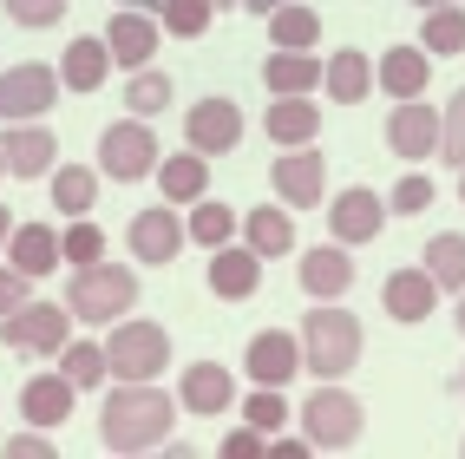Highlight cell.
Instances as JSON below:
<instances>
[{
    "instance_id": "obj_1",
    "label": "cell",
    "mask_w": 465,
    "mask_h": 459,
    "mask_svg": "<svg viewBox=\"0 0 465 459\" xmlns=\"http://www.w3.org/2000/svg\"><path fill=\"white\" fill-rule=\"evenodd\" d=\"M171 426H177V401L158 381H118L99 401V440L112 453H151L171 440Z\"/></svg>"
},
{
    "instance_id": "obj_2",
    "label": "cell",
    "mask_w": 465,
    "mask_h": 459,
    "mask_svg": "<svg viewBox=\"0 0 465 459\" xmlns=\"http://www.w3.org/2000/svg\"><path fill=\"white\" fill-rule=\"evenodd\" d=\"M361 322L341 309V302H322V309H308L302 315V374H315V381H341V374H354L361 367Z\"/></svg>"
},
{
    "instance_id": "obj_3",
    "label": "cell",
    "mask_w": 465,
    "mask_h": 459,
    "mask_svg": "<svg viewBox=\"0 0 465 459\" xmlns=\"http://www.w3.org/2000/svg\"><path fill=\"white\" fill-rule=\"evenodd\" d=\"M66 309L79 315V322H92V328H112L125 309H138V269H125V263H85V269H73V295H66Z\"/></svg>"
},
{
    "instance_id": "obj_4",
    "label": "cell",
    "mask_w": 465,
    "mask_h": 459,
    "mask_svg": "<svg viewBox=\"0 0 465 459\" xmlns=\"http://www.w3.org/2000/svg\"><path fill=\"white\" fill-rule=\"evenodd\" d=\"M105 361H112V381H158L171 367V334L144 315H118L105 334Z\"/></svg>"
},
{
    "instance_id": "obj_5",
    "label": "cell",
    "mask_w": 465,
    "mask_h": 459,
    "mask_svg": "<svg viewBox=\"0 0 465 459\" xmlns=\"http://www.w3.org/2000/svg\"><path fill=\"white\" fill-rule=\"evenodd\" d=\"M295 420H302V434L315 440V453H348L361 440V401L341 381H315V394L295 407Z\"/></svg>"
},
{
    "instance_id": "obj_6",
    "label": "cell",
    "mask_w": 465,
    "mask_h": 459,
    "mask_svg": "<svg viewBox=\"0 0 465 459\" xmlns=\"http://www.w3.org/2000/svg\"><path fill=\"white\" fill-rule=\"evenodd\" d=\"M73 342V309L66 302H20L14 315H0V348L59 361V348Z\"/></svg>"
},
{
    "instance_id": "obj_7",
    "label": "cell",
    "mask_w": 465,
    "mask_h": 459,
    "mask_svg": "<svg viewBox=\"0 0 465 459\" xmlns=\"http://www.w3.org/2000/svg\"><path fill=\"white\" fill-rule=\"evenodd\" d=\"M158 138H151V125L132 112V118H118V125L99 132V177L112 184H144V177H158Z\"/></svg>"
},
{
    "instance_id": "obj_8",
    "label": "cell",
    "mask_w": 465,
    "mask_h": 459,
    "mask_svg": "<svg viewBox=\"0 0 465 459\" xmlns=\"http://www.w3.org/2000/svg\"><path fill=\"white\" fill-rule=\"evenodd\" d=\"M59 66H40V59H20V66L0 73V125H14V118H46L59 105Z\"/></svg>"
},
{
    "instance_id": "obj_9",
    "label": "cell",
    "mask_w": 465,
    "mask_h": 459,
    "mask_svg": "<svg viewBox=\"0 0 465 459\" xmlns=\"http://www.w3.org/2000/svg\"><path fill=\"white\" fill-rule=\"evenodd\" d=\"M269 191L282 197L289 210H315V204H328V158L315 145H289L282 158L269 165Z\"/></svg>"
},
{
    "instance_id": "obj_10",
    "label": "cell",
    "mask_w": 465,
    "mask_h": 459,
    "mask_svg": "<svg viewBox=\"0 0 465 459\" xmlns=\"http://www.w3.org/2000/svg\"><path fill=\"white\" fill-rule=\"evenodd\" d=\"M242 374H250V387H289L302 374V334H289V328L250 334V348H242Z\"/></svg>"
},
{
    "instance_id": "obj_11",
    "label": "cell",
    "mask_w": 465,
    "mask_h": 459,
    "mask_svg": "<svg viewBox=\"0 0 465 459\" xmlns=\"http://www.w3.org/2000/svg\"><path fill=\"white\" fill-rule=\"evenodd\" d=\"M328 210V236L334 243H348V250H361V243H374L381 236V224H387V197L381 191H367V184H348L334 204H322Z\"/></svg>"
},
{
    "instance_id": "obj_12",
    "label": "cell",
    "mask_w": 465,
    "mask_h": 459,
    "mask_svg": "<svg viewBox=\"0 0 465 459\" xmlns=\"http://www.w3.org/2000/svg\"><path fill=\"white\" fill-rule=\"evenodd\" d=\"M183 145L203 151V158H223L242 145V105L236 99H197L183 112Z\"/></svg>"
},
{
    "instance_id": "obj_13",
    "label": "cell",
    "mask_w": 465,
    "mask_h": 459,
    "mask_svg": "<svg viewBox=\"0 0 465 459\" xmlns=\"http://www.w3.org/2000/svg\"><path fill=\"white\" fill-rule=\"evenodd\" d=\"M158 40H164V20L144 14V7H118V14L105 20V46H112V59H118L125 73L151 66V59H158Z\"/></svg>"
},
{
    "instance_id": "obj_14",
    "label": "cell",
    "mask_w": 465,
    "mask_h": 459,
    "mask_svg": "<svg viewBox=\"0 0 465 459\" xmlns=\"http://www.w3.org/2000/svg\"><path fill=\"white\" fill-rule=\"evenodd\" d=\"M0 151H7V177H53L59 165V138L40 125V118H14L7 132H0Z\"/></svg>"
},
{
    "instance_id": "obj_15",
    "label": "cell",
    "mask_w": 465,
    "mask_h": 459,
    "mask_svg": "<svg viewBox=\"0 0 465 459\" xmlns=\"http://www.w3.org/2000/svg\"><path fill=\"white\" fill-rule=\"evenodd\" d=\"M295 275H302V295H315V302H341L354 289V256H348V243H315V250H302V263H295Z\"/></svg>"
},
{
    "instance_id": "obj_16",
    "label": "cell",
    "mask_w": 465,
    "mask_h": 459,
    "mask_svg": "<svg viewBox=\"0 0 465 459\" xmlns=\"http://www.w3.org/2000/svg\"><path fill=\"white\" fill-rule=\"evenodd\" d=\"M177 401H183V414H203L210 420V414H230L242 394H236V374L223 361H191L177 374Z\"/></svg>"
},
{
    "instance_id": "obj_17",
    "label": "cell",
    "mask_w": 465,
    "mask_h": 459,
    "mask_svg": "<svg viewBox=\"0 0 465 459\" xmlns=\"http://www.w3.org/2000/svg\"><path fill=\"white\" fill-rule=\"evenodd\" d=\"M183 243H191V230H183L177 204H144L132 217V256L138 263H177Z\"/></svg>"
},
{
    "instance_id": "obj_18",
    "label": "cell",
    "mask_w": 465,
    "mask_h": 459,
    "mask_svg": "<svg viewBox=\"0 0 465 459\" xmlns=\"http://www.w3.org/2000/svg\"><path fill=\"white\" fill-rule=\"evenodd\" d=\"M387 151L393 158H432L440 151V112L426 99H400L387 112Z\"/></svg>"
},
{
    "instance_id": "obj_19",
    "label": "cell",
    "mask_w": 465,
    "mask_h": 459,
    "mask_svg": "<svg viewBox=\"0 0 465 459\" xmlns=\"http://www.w3.org/2000/svg\"><path fill=\"white\" fill-rule=\"evenodd\" d=\"M203 283H210V295H223V302H250L262 289V256L250 250V243H223V250H210Z\"/></svg>"
},
{
    "instance_id": "obj_20",
    "label": "cell",
    "mask_w": 465,
    "mask_h": 459,
    "mask_svg": "<svg viewBox=\"0 0 465 459\" xmlns=\"http://www.w3.org/2000/svg\"><path fill=\"white\" fill-rule=\"evenodd\" d=\"M381 309L393 315V322H426L432 309H440V283H432V269L420 263V269H393L387 283H381Z\"/></svg>"
},
{
    "instance_id": "obj_21",
    "label": "cell",
    "mask_w": 465,
    "mask_h": 459,
    "mask_svg": "<svg viewBox=\"0 0 465 459\" xmlns=\"http://www.w3.org/2000/svg\"><path fill=\"white\" fill-rule=\"evenodd\" d=\"M374 85H387V99H426L432 85V53L426 46H387L374 59Z\"/></svg>"
},
{
    "instance_id": "obj_22",
    "label": "cell",
    "mask_w": 465,
    "mask_h": 459,
    "mask_svg": "<svg viewBox=\"0 0 465 459\" xmlns=\"http://www.w3.org/2000/svg\"><path fill=\"white\" fill-rule=\"evenodd\" d=\"M262 132H269L275 151H289V145H315V138H322V105L308 99V92H295V99H269Z\"/></svg>"
},
{
    "instance_id": "obj_23",
    "label": "cell",
    "mask_w": 465,
    "mask_h": 459,
    "mask_svg": "<svg viewBox=\"0 0 465 459\" xmlns=\"http://www.w3.org/2000/svg\"><path fill=\"white\" fill-rule=\"evenodd\" d=\"M322 73H328V59H315V53H295V46H275V53L262 59V85H269V99L322 92Z\"/></svg>"
},
{
    "instance_id": "obj_24",
    "label": "cell",
    "mask_w": 465,
    "mask_h": 459,
    "mask_svg": "<svg viewBox=\"0 0 465 459\" xmlns=\"http://www.w3.org/2000/svg\"><path fill=\"white\" fill-rule=\"evenodd\" d=\"M112 46H105V34H79L66 53H59V79H66V92H99L105 79H112Z\"/></svg>"
},
{
    "instance_id": "obj_25",
    "label": "cell",
    "mask_w": 465,
    "mask_h": 459,
    "mask_svg": "<svg viewBox=\"0 0 465 459\" xmlns=\"http://www.w3.org/2000/svg\"><path fill=\"white\" fill-rule=\"evenodd\" d=\"M242 243L269 263V256H295V210L275 197V204H256L250 217H242Z\"/></svg>"
},
{
    "instance_id": "obj_26",
    "label": "cell",
    "mask_w": 465,
    "mask_h": 459,
    "mask_svg": "<svg viewBox=\"0 0 465 459\" xmlns=\"http://www.w3.org/2000/svg\"><path fill=\"white\" fill-rule=\"evenodd\" d=\"M73 401H79V387L66 374H34L20 387V414L34 420V426H66L73 420Z\"/></svg>"
},
{
    "instance_id": "obj_27",
    "label": "cell",
    "mask_w": 465,
    "mask_h": 459,
    "mask_svg": "<svg viewBox=\"0 0 465 459\" xmlns=\"http://www.w3.org/2000/svg\"><path fill=\"white\" fill-rule=\"evenodd\" d=\"M7 263L26 269L34 283H40V275H53L59 263H66V256H59V230H53V224H14V236H7Z\"/></svg>"
},
{
    "instance_id": "obj_28",
    "label": "cell",
    "mask_w": 465,
    "mask_h": 459,
    "mask_svg": "<svg viewBox=\"0 0 465 459\" xmlns=\"http://www.w3.org/2000/svg\"><path fill=\"white\" fill-rule=\"evenodd\" d=\"M158 191H164V204L210 197V158L203 151H171V158H158Z\"/></svg>"
},
{
    "instance_id": "obj_29",
    "label": "cell",
    "mask_w": 465,
    "mask_h": 459,
    "mask_svg": "<svg viewBox=\"0 0 465 459\" xmlns=\"http://www.w3.org/2000/svg\"><path fill=\"white\" fill-rule=\"evenodd\" d=\"M322 92H334V105H361L367 92H374V59L361 46H341L328 59V73H322Z\"/></svg>"
},
{
    "instance_id": "obj_30",
    "label": "cell",
    "mask_w": 465,
    "mask_h": 459,
    "mask_svg": "<svg viewBox=\"0 0 465 459\" xmlns=\"http://www.w3.org/2000/svg\"><path fill=\"white\" fill-rule=\"evenodd\" d=\"M99 204V165H53V210L59 217H92Z\"/></svg>"
},
{
    "instance_id": "obj_31",
    "label": "cell",
    "mask_w": 465,
    "mask_h": 459,
    "mask_svg": "<svg viewBox=\"0 0 465 459\" xmlns=\"http://www.w3.org/2000/svg\"><path fill=\"white\" fill-rule=\"evenodd\" d=\"M269 46H295V53H315L322 46V14L302 7V0H289V7L269 14Z\"/></svg>"
},
{
    "instance_id": "obj_32",
    "label": "cell",
    "mask_w": 465,
    "mask_h": 459,
    "mask_svg": "<svg viewBox=\"0 0 465 459\" xmlns=\"http://www.w3.org/2000/svg\"><path fill=\"white\" fill-rule=\"evenodd\" d=\"M426 269H432V283H440L446 295L465 289V230H440V236H426Z\"/></svg>"
},
{
    "instance_id": "obj_33",
    "label": "cell",
    "mask_w": 465,
    "mask_h": 459,
    "mask_svg": "<svg viewBox=\"0 0 465 459\" xmlns=\"http://www.w3.org/2000/svg\"><path fill=\"white\" fill-rule=\"evenodd\" d=\"M59 374H66L79 394H85V387H105V381H112L105 342H66V348H59Z\"/></svg>"
},
{
    "instance_id": "obj_34",
    "label": "cell",
    "mask_w": 465,
    "mask_h": 459,
    "mask_svg": "<svg viewBox=\"0 0 465 459\" xmlns=\"http://www.w3.org/2000/svg\"><path fill=\"white\" fill-rule=\"evenodd\" d=\"M183 230H191V243H203V250H223V243L236 236V210L197 197V204H191V217H183Z\"/></svg>"
},
{
    "instance_id": "obj_35",
    "label": "cell",
    "mask_w": 465,
    "mask_h": 459,
    "mask_svg": "<svg viewBox=\"0 0 465 459\" xmlns=\"http://www.w3.org/2000/svg\"><path fill=\"white\" fill-rule=\"evenodd\" d=\"M171 99H177V85H171L158 66H138V73L125 79V105H132L138 118H158V112H171Z\"/></svg>"
},
{
    "instance_id": "obj_36",
    "label": "cell",
    "mask_w": 465,
    "mask_h": 459,
    "mask_svg": "<svg viewBox=\"0 0 465 459\" xmlns=\"http://www.w3.org/2000/svg\"><path fill=\"white\" fill-rule=\"evenodd\" d=\"M420 46L426 53H465V7L452 0V7H426V26H420Z\"/></svg>"
},
{
    "instance_id": "obj_37",
    "label": "cell",
    "mask_w": 465,
    "mask_h": 459,
    "mask_svg": "<svg viewBox=\"0 0 465 459\" xmlns=\"http://www.w3.org/2000/svg\"><path fill=\"white\" fill-rule=\"evenodd\" d=\"M236 407H242L250 426H262V434L275 440V434H282V420H289V387H250Z\"/></svg>"
},
{
    "instance_id": "obj_38",
    "label": "cell",
    "mask_w": 465,
    "mask_h": 459,
    "mask_svg": "<svg viewBox=\"0 0 465 459\" xmlns=\"http://www.w3.org/2000/svg\"><path fill=\"white\" fill-rule=\"evenodd\" d=\"M59 256H66L73 269L99 263V256H105V230L92 224V217H66V230H59Z\"/></svg>"
},
{
    "instance_id": "obj_39",
    "label": "cell",
    "mask_w": 465,
    "mask_h": 459,
    "mask_svg": "<svg viewBox=\"0 0 465 459\" xmlns=\"http://www.w3.org/2000/svg\"><path fill=\"white\" fill-rule=\"evenodd\" d=\"M158 20H164V34H177V40H197V34H210L216 0H164V7H158Z\"/></svg>"
},
{
    "instance_id": "obj_40",
    "label": "cell",
    "mask_w": 465,
    "mask_h": 459,
    "mask_svg": "<svg viewBox=\"0 0 465 459\" xmlns=\"http://www.w3.org/2000/svg\"><path fill=\"white\" fill-rule=\"evenodd\" d=\"M440 158L452 165V171H465V85L446 99V112H440Z\"/></svg>"
},
{
    "instance_id": "obj_41",
    "label": "cell",
    "mask_w": 465,
    "mask_h": 459,
    "mask_svg": "<svg viewBox=\"0 0 465 459\" xmlns=\"http://www.w3.org/2000/svg\"><path fill=\"white\" fill-rule=\"evenodd\" d=\"M0 7H7V20H14V26L40 34V26H59V20H66L73 0H0Z\"/></svg>"
},
{
    "instance_id": "obj_42",
    "label": "cell",
    "mask_w": 465,
    "mask_h": 459,
    "mask_svg": "<svg viewBox=\"0 0 465 459\" xmlns=\"http://www.w3.org/2000/svg\"><path fill=\"white\" fill-rule=\"evenodd\" d=\"M432 197H440V184L413 171V177H400L393 191H387V210H393V217H420V210H426Z\"/></svg>"
},
{
    "instance_id": "obj_43",
    "label": "cell",
    "mask_w": 465,
    "mask_h": 459,
    "mask_svg": "<svg viewBox=\"0 0 465 459\" xmlns=\"http://www.w3.org/2000/svg\"><path fill=\"white\" fill-rule=\"evenodd\" d=\"M7 459H53V426L26 420L20 434H7Z\"/></svg>"
},
{
    "instance_id": "obj_44",
    "label": "cell",
    "mask_w": 465,
    "mask_h": 459,
    "mask_svg": "<svg viewBox=\"0 0 465 459\" xmlns=\"http://www.w3.org/2000/svg\"><path fill=\"white\" fill-rule=\"evenodd\" d=\"M20 302H34V275L7 263V269H0V315H14Z\"/></svg>"
},
{
    "instance_id": "obj_45",
    "label": "cell",
    "mask_w": 465,
    "mask_h": 459,
    "mask_svg": "<svg viewBox=\"0 0 465 459\" xmlns=\"http://www.w3.org/2000/svg\"><path fill=\"white\" fill-rule=\"evenodd\" d=\"M223 453H230V459H262V453H269V434H262V426H250V420H242V426H230Z\"/></svg>"
},
{
    "instance_id": "obj_46",
    "label": "cell",
    "mask_w": 465,
    "mask_h": 459,
    "mask_svg": "<svg viewBox=\"0 0 465 459\" xmlns=\"http://www.w3.org/2000/svg\"><path fill=\"white\" fill-rule=\"evenodd\" d=\"M269 453H275V459H308V453H315V440H308V434H295V440H289V434H275Z\"/></svg>"
},
{
    "instance_id": "obj_47",
    "label": "cell",
    "mask_w": 465,
    "mask_h": 459,
    "mask_svg": "<svg viewBox=\"0 0 465 459\" xmlns=\"http://www.w3.org/2000/svg\"><path fill=\"white\" fill-rule=\"evenodd\" d=\"M7 236H14V210L0 204V256H7Z\"/></svg>"
},
{
    "instance_id": "obj_48",
    "label": "cell",
    "mask_w": 465,
    "mask_h": 459,
    "mask_svg": "<svg viewBox=\"0 0 465 459\" xmlns=\"http://www.w3.org/2000/svg\"><path fill=\"white\" fill-rule=\"evenodd\" d=\"M242 7H250V14H262V20H269L275 7H289V0H242Z\"/></svg>"
},
{
    "instance_id": "obj_49",
    "label": "cell",
    "mask_w": 465,
    "mask_h": 459,
    "mask_svg": "<svg viewBox=\"0 0 465 459\" xmlns=\"http://www.w3.org/2000/svg\"><path fill=\"white\" fill-rule=\"evenodd\" d=\"M118 7H144V14H158V7H164V0H118Z\"/></svg>"
},
{
    "instance_id": "obj_50",
    "label": "cell",
    "mask_w": 465,
    "mask_h": 459,
    "mask_svg": "<svg viewBox=\"0 0 465 459\" xmlns=\"http://www.w3.org/2000/svg\"><path fill=\"white\" fill-rule=\"evenodd\" d=\"M452 322H459V334H465V289H459V309H452Z\"/></svg>"
},
{
    "instance_id": "obj_51",
    "label": "cell",
    "mask_w": 465,
    "mask_h": 459,
    "mask_svg": "<svg viewBox=\"0 0 465 459\" xmlns=\"http://www.w3.org/2000/svg\"><path fill=\"white\" fill-rule=\"evenodd\" d=\"M413 7H452V0H413Z\"/></svg>"
},
{
    "instance_id": "obj_52",
    "label": "cell",
    "mask_w": 465,
    "mask_h": 459,
    "mask_svg": "<svg viewBox=\"0 0 465 459\" xmlns=\"http://www.w3.org/2000/svg\"><path fill=\"white\" fill-rule=\"evenodd\" d=\"M459 204H465V171H459Z\"/></svg>"
},
{
    "instance_id": "obj_53",
    "label": "cell",
    "mask_w": 465,
    "mask_h": 459,
    "mask_svg": "<svg viewBox=\"0 0 465 459\" xmlns=\"http://www.w3.org/2000/svg\"><path fill=\"white\" fill-rule=\"evenodd\" d=\"M0 177H7V151H0Z\"/></svg>"
},
{
    "instance_id": "obj_54",
    "label": "cell",
    "mask_w": 465,
    "mask_h": 459,
    "mask_svg": "<svg viewBox=\"0 0 465 459\" xmlns=\"http://www.w3.org/2000/svg\"><path fill=\"white\" fill-rule=\"evenodd\" d=\"M459 394H465V367H459Z\"/></svg>"
},
{
    "instance_id": "obj_55",
    "label": "cell",
    "mask_w": 465,
    "mask_h": 459,
    "mask_svg": "<svg viewBox=\"0 0 465 459\" xmlns=\"http://www.w3.org/2000/svg\"><path fill=\"white\" fill-rule=\"evenodd\" d=\"M216 7H230V0H216Z\"/></svg>"
}]
</instances>
